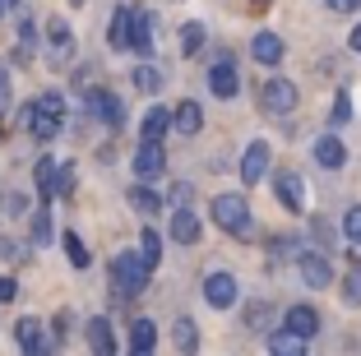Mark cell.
Listing matches in <instances>:
<instances>
[{
	"instance_id": "obj_1",
	"label": "cell",
	"mask_w": 361,
	"mask_h": 356,
	"mask_svg": "<svg viewBox=\"0 0 361 356\" xmlns=\"http://www.w3.org/2000/svg\"><path fill=\"white\" fill-rule=\"evenodd\" d=\"M61 125H65V97L61 93H42L23 111V130H28L37 144H51V139L61 135Z\"/></svg>"
},
{
	"instance_id": "obj_2",
	"label": "cell",
	"mask_w": 361,
	"mask_h": 356,
	"mask_svg": "<svg viewBox=\"0 0 361 356\" xmlns=\"http://www.w3.org/2000/svg\"><path fill=\"white\" fill-rule=\"evenodd\" d=\"M111 287H116L121 301H130V296H139L149 287V264L139 259V250H126L111 259Z\"/></svg>"
},
{
	"instance_id": "obj_3",
	"label": "cell",
	"mask_w": 361,
	"mask_h": 356,
	"mask_svg": "<svg viewBox=\"0 0 361 356\" xmlns=\"http://www.w3.org/2000/svg\"><path fill=\"white\" fill-rule=\"evenodd\" d=\"M213 222L223 231H232V236H250V204H245V195H218V200L209 204Z\"/></svg>"
},
{
	"instance_id": "obj_4",
	"label": "cell",
	"mask_w": 361,
	"mask_h": 356,
	"mask_svg": "<svg viewBox=\"0 0 361 356\" xmlns=\"http://www.w3.org/2000/svg\"><path fill=\"white\" fill-rule=\"evenodd\" d=\"M297 273H301V283L315 287V292L334 287V259H329L324 250H301V254H297Z\"/></svg>"
},
{
	"instance_id": "obj_5",
	"label": "cell",
	"mask_w": 361,
	"mask_h": 356,
	"mask_svg": "<svg viewBox=\"0 0 361 356\" xmlns=\"http://www.w3.org/2000/svg\"><path fill=\"white\" fill-rule=\"evenodd\" d=\"M259 102H264V111L287 116V111H297L301 93H297V84H292V79H269V84L259 88Z\"/></svg>"
},
{
	"instance_id": "obj_6",
	"label": "cell",
	"mask_w": 361,
	"mask_h": 356,
	"mask_svg": "<svg viewBox=\"0 0 361 356\" xmlns=\"http://www.w3.org/2000/svg\"><path fill=\"white\" fill-rule=\"evenodd\" d=\"M269 162H274V148H269V139H250L241 153V180L245 185H255V180L269 176Z\"/></svg>"
},
{
	"instance_id": "obj_7",
	"label": "cell",
	"mask_w": 361,
	"mask_h": 356,
	"mask_svg": "<svg viewBox=\"0 0 361 356\" xmlns=\"http://www.w3.org/2000/svg\"><path fill=\"white\" fill-rule=\"evenodd\" d=\"M236 296H241V287H236L232 273H209V278H204V301H209L213 310H232Z\"/></svg>"
},
{
	"instance_id": "obj_8",
	"label": "cell",
	"mask_w": 361,
	"mask_h": 356,
	"mask_svg": "<svg viewBox=\"0 0 361 356\" xmlns=\"http://www.w3.org/2000/svg\"><path fill=\"white\" fill-rule=\"evenodd\" d=\"M135 176L139 180L167 176V153H162V144H144V139H139V148H135Z\"/></svg>"
},
{
	"instance_id": "obj_9",
	"label": "cell",
	"mask_w": 361,
	"mask_h": 356,
	"mask_svg": "<svg viewBox=\"0 0 361 356\" xmlns=\"http://www.w3.org/2000/svg\"><path fill=\"white\" fill-rule=\"evenodd\" d=\"M274 190H278V200H283L287 213H306V180H301L297 171H278Z\"/></svg>"
},
{
	"instance_id": "obj_10",
	"label": "cell",
	"mask_w": 361,
	"mask_h": 356,
	"mask_svg": "<svg viewBox=\"0 0 361 356\" xmlns=\"http://www.w3.org/2000/svg\"><path fill=\"white\" fill-rule=\"evenodd\" d=\"M167 231H171V241H176V245H195L204 236V227H200V218L190 213V204H180V209L171 213V227Z\"/></svg>"
},
{
	"instance_id": "obj_11",
	"label": "cell",
	"mask_w": 361,
	"mask_h": 356,
	"mask_svg": "<svg viewBox=\"0 0 361 356\" xmlns=\"http://www.w3.org/2000/svg\"><path fill=\"white\" fill-rule=\"evenodd\" d=\"M171 130H180V139H195L204 130V111L200 102H190V97H180V106L171 111Z\"/></svg>"
},
{
	"instance_id": "obj_12",
	"label": "cell",
	"mask_w": 361,
	"mask_h": 356,
	"mask_svg": "<svg viewBox=\"0 0 361 356\" xmlns=\"http://www.w3.org/2000/svg\"><path fill=\"white\" fill-rule=\"evenodd\" d=\"M209 88H213L218 97H223V102H227V97H236V93H241V79H236V65L227 61V56H223V61H218V65L209 70Z\"/></svg>"
},
{
	"instance_id": "obj_13",
	"label": "cell",
	"mask_w": 361,
	"mask_h": 356,
	"mask_svg": "<svg viewBox=\"0 0 361 356\" xmlns=\"http://www.w3.org/2000/svg\"><path fill=\"white\" fill-rule=\"evenodd\" d=\"M130 51H139L144 61L153 56V14L135 10V23H130Z\"/></svg>"
},
{
	"instance_id": "obj_14",
	"label": "cell",
	"mask_w": 361,
	"mask_h": 356,
	"mask_svg": "<svg viewBox=\"0 0 361 356\" xmlns=\"http://www.w3.org/2000/svg\"><path fill=\"white\" fill-rule=\"evenodd\" d=\"M88 106H93V116H97V121H106L111 130L126 121V106H121L116 93H102V88H97V93H88Z\"/></svg>"
},
{
	"instance_id": "obj_15",
	"label": "cell",
	"mask_w": 361,
	"mask_h": 356,
	"mask_svg": "<svg viewBox=\"0 0 361 356\" xmlns=\"http://www.w3.org/2000/svg\"><path fill=\"white\" fill-rule=\"evenodd\" d=\"M47 42H51L56 61H75V32H70V23H65V19L47 23Z\"/></svg>"
},
{
	"instance_id": "obj_16",
	"label": "cell",
	"mask_w": 361,
	"mask_h": 356,
	"mask_svg": "<svg viewBox=\"0 0 361 356\" xmlns=\"http://www.w3.org/2000/svg\"><path fill=\"white\" fill-rule=\"evenodd\" d=\"M84 333H88V347H93L97 356H111V352H116V333H111V324H106V314L88 319V324H84Z\"/></svg>"
},
{
	"instance_id": "obj_17",
	"label": "cell",
	"mask_w": 361,
	"mask_h": 356,
	"mask_svg": "<svg viewBox=\"0 0 361 356\" xmlns=\"http://www.w3.org/2000/svg\"><path fill=\"white\" fill-rule=\"evenodd\" d=\"M14 338H19V347L23 352H47V338H42V319H32V314H23L19 324H14Z\"/></svg>"
},
{
	"instance_id": "obj_18",
	"label": "cell",
	"mask_w": 361,
	"mask_h": 356,
	"mask_svg": "<svg viewBox=\"0 0 361 356\" xmlns=\"http://www.w3.org/2000/svg\"><path fill=\"white\" fill-rule=\"evenodd\" d=\"M315 162H319V167H329V171H338L343 162H348V148H343V139H334V135L315 139Z\"/></svg>"
},
{
	"instance_id": "obj_19",
	"label": "cell",
	"mask_w": 361,
	"mask_h": 356,
	"mask_svg": "<svg viewBox=\"0 0 361 356\" xmlns=\"http://www.w3.org/2000/svg\"><path fill=\"white\" fill-rule=\"evenodd\" d=\"M287 329H297V333L310 343V338L319 333V310L315 305H292V310H287Z\"/></svg>"
},
{
	"instance_id": "obj_20",
	"label": "cell",
	"mask_w": 361,
	"mask_h": 356,
	"mask_svg": "<svg viewBox=\"0 0 361 356\" xmlns=\"http://www.w3.org/2000/svg\"><path fill=\"white\" fill-rule=\"evenodd\" d=\"M130 23H135V10L121 5V10L111 14V28H106V42L116 47V51H130Z\"/></svg>"
},
{
	"instance_id": "obj_21",
	"label": "cell",
	"mask_w": 361,
	"mask_h": 356,
	"mask_svg": "<svg viewBox=\"0 0 361 356\" xmlns=\"http://www.w3.org/2000/svg\"><path fill=\"white\" fill-rule=\"evenodd\" d=\"M167 130H171V111L149 106V111H144V130H139V135H144V144H162V139H167Z\"/></svg>"
},
{
	"instance_id": "obj_22",
	"label": "cell",
	"mask_w": 361,
	"mask_h": 356,
	"mask_svg": "<svg viewBox=\"0 0 361 356\" xmlns=\"http://www.w3.org/2000/svg\"><path fill=\"white\" fill-rule=\"evenodd\" d=\"M250 51H255V61H259V65H278L287 47H283V37H278V32H255Z\"/></svg>"
},
{
	"instance_id": "obj_23",
	"label": "cell",
	"mask_w": 361,
	"mask_h": 356,
	"mask_svg": "<svg viewBox=\"0 0 361 356\" xmlns=\"http://www.w3.org/2000/svg\"><path fill=\"white\" fill-rule=\"evenodd\" d=\"M153 347H158V329H153V319H135V324H130V352L149 356Z\"/></svg>"
},
{
	"instance_id": "obj_24",
	"label": "cell",
	"mask_w": 361,
	"mask_h": 356,
	"mask_svg": "<svg viewBox=\"0 0 361 356\" xmlns=\"http://www.w3.org/2000/svg\"><path fill=\"white\" fill-rule=\"evenodd\" d=\"M269 352H274V356H301V352H306V338H301L297 329H283V333L269 338Z\"/></svg>"
},
{
	"instance_id": "obj_25",
	"label": "cell",
	"mask_w": 361,
	"mask_h": 356,
	"mask_svg": "<svg viewBox=\"0 0 361 356\" xmlns=\"http://www.w3.org/2000/svg\"><path fill=\"white\" fill-rule=\"evenodd\" d=\"M130 209L135 213H144V218H153V213H162V200L149 190V180H139L135 190H130Z\"/></svg>"
},
{
	"instance_id": "obj_26",
	"label": "cell",
	"mask_w": 361,
	"mask_h": 356,
	"mask_svg": "<svg viewBox=\"0 0 361 356\" xmlns=\"http://www.w3.org/2000/svg\"><path fill=\"white\" fill-rule=\"evenodd\" d=\"M139 259L149 264V269L162 259V236H158L153 227H144V231H139Z\"/></svg>"
},
{
	"instance_id": "obj_27",
	"label": "cell",
	"mask_w": 361,
	"mask_h": 356,
	"mask_svg": "<svg viewBox=\"0 0 361 356\" xmlns=\"http://www.w3.org/2000/svg\"><path fill=\"white\" fill-rule=\"evenodd\" d=\"M32 180H37V190H42V204H47V200L56 195V157H42V162H37V176H32Z\"/></svg>"
},
{
	"instance_id": "obj_28",
	"label": "cell",
	"mask_w": 361,
	"mask_h": 356,
	"mask_svg": "<svg viewBox=\"0 0 361 356\" xmlns=\"http://www.w3.org/2000/svg\"><path fill=\"white\" fill-rule=\"evenodd\" d=\"M171 338H176V352H195V347H200V333H195V319H176Z\"/></svg>"
},
{
	"instance_id": "obj_29",
	"label": "cell",
	"mask_w": 361,
	"mask_h": 356,
	"mask_svg": "<svg viewBox=\"0 0 361 356\" xmlns=\"http://www.w3.org/2000/svg\"><path fill=\"white\" fill-rule=\"evenodd\" d=\"M61 245H65V254H70V264H75V269H88V264H93V259H88V250H84V241H79L75 231H65Z\"/></svg>"
},
{
	"instance_id": "obj_30",
	"label": "cell",
	"mask_w": 361,
	"mask_h": 356,
	"mask_svg": "<svg viewBox=\"0 0 361 356\" xmlns=\"http://www.w3.org/2000/svg\"><path fill=\"white\" fill-rule=\"evenodd\" d=\"M204 47V23H185L180 28V56H195Z\"/></svg>"
},
{
	"instance_id": "obj_31",
	"label": "cell",
	"mask_w": 361,
	"mask_h": 356,
	"mask_svg": "<svg viewBox=\"0 0 361 356\" xmlns=\"http://www.w3.org/2000/svg\"><path fill=\"white\" fill-rule=\"evenodd\" d=\"M135 88H139V93H158V88H162V74L153 70L149 61H144V65L135 70Z\"/></svg>"
},
{
	"instance_id": "obj_32",
	"label": "cell",
	"mask_w": 361,
	"mask_h": 356,
	"mask_svg": "<svg viewBox=\"0 0 361 356\" xmlns=\"http://www.w3.org/2000/svg\"><path fill=\"white\" fill-rule=\"evenodd\" d=\"M269 319H274V305H269V301H255L250 314H245V324H250V329H269Z\"/></svg>"
},
{
	"instance_id": "obj_33",
	"label": "cell",
	"mask_w": 361,
	"mask_h": 356,
	"mask_svg": "<svg viewBox=\"0 0 361 356\" xmlns=\"http://www.w3.org/2000/svg\"><path fill=\"white\" fill-rule=\"evenodd\" d=\"M56 195H75V167L56 162Z\"/></svg>"
},
{
	"instance_id": "obj_34",
	"label": "cell",
	"mask_w": 361,
	"mask_h": 356,
	"mask_svg": "<svg viewBox=\"0 0 361 356\" xmlns=\"http://www.w3.org/2000/svg\"><path fill=\"white\" fill-rule=\"evenodd\" d=\"M343 301H348V305H361V269L343 278Z\"/></svg>"
},
{
	"instance_id": "obj_35",
	"label": "cell",
	"mask_w": 361,
	"mask_h": 356,
	"mask_svg": "<svg viewBox=\"0 0 361 356\" xmlns=\"http://www.w3.org/2000/svg\"><path fill=\"white\" fill-rule=\"evenodd\" d=\"M51 236V222H47V204L42 209H32V241H47Z\"/></svg>"
},
{
	"instance_id": "obj_36",
	"label": "cell",
	"mask_w": 361,
	"mask_h": 356,
	"mask_svg": "<svg viewBox=\"0 0 361 356\" xmlns=\"http://www.w3.org/2000/svg\"><path fill=\"white\" fill-rule=\"evenodd\" d=\"M343 231H348V241H352V245L361 241V204H357V209H348V218H343Z\"/></svg>"
},
{
	"instance_id": "obj_37",
	"label": "cell",
	"mask_w": 361,
	"mask_h": 356,
	"mask_svg": "<svg viewBox=\"0 0 361 356\" xmlns=\"http://www.w3.org/2000/svg\"><path fill=\"white\" fill-rule=\"evenodd\" d=\"M348 121H352V97L338 93L334 97V125H348Z\"/></svg>"
},
{
	"instance_id": "obj_38",
	"label": "cell",
	"mask_w": 361,
	"mask_h": 356,
	"mask_svg": "<svg viewBox=\"0 0 361 356\" xmlns=\"http://www.w3.org/2000/svg\"><path fill=\"white\" fill-rule=\"evenodd\" d=\"M0 259H10V264H23V250L10 241V236H0Z\"/></svg>"
},
{
	"instance_id": "obj_39",
	"label": "cell",
	"mask_w": 361,
	"mask_h": 356,
	"mask_svg": "<svg viewBox=\"0 0 361 356\" xmlns=\"http://www.w3.org/2000/svg\"><path fill=\"white\" fill-rule=\"evenodd\" d=\"M190 200H195V190L185 185V180H176V185H171V204L180 209V204H190Z\"/></svg>"
},
{
	"instance_id": "obj_40",
	"label": "cell",
	"mask_w": 361,
	"mask_h": 356,
	"mask_svg": "<svg viewBox=\"0 0 361 356\" xmlns=\"http://www.w3.org/2000/svg\"><path fill=\"white\" fill-rule=\"evenodd\" d=\"M14 296H19V283L14 278H0V305H10Z\"/></svg>"
},
{
	"instance_id": "obj_41",
	"label": "cell",
	"mask_w": 361,
	"mask_h": 356,
	"mask_svg": "<svg viewBox=\"0 0 361 356\" xmlns=\"http://www.w3.org/2000/svg\"><path fill=\"white\" fill-rule=\"evenodd\" d=\"M70 329H75V314H70V310H61V314H56V338H65Z\"/></svg>"
},
{
	"instance_id": "obj_42",
	"label": "cell",
	"mask_w": 361,
	"mask_h": 356,
	"mask_svg": "<svg viewBox=\"0 0 361 356\" xmlns=\"http://www.w3.org/2000/svg\"><path fill=\"white\" fill-rule=\"evenodd\" d=\"M324 5H329L334 14H352V10H357V5H361V0H324Z\"/></svg>"
},
{
	"instance_id": "obj_43",
	"label": "cell",
	"mask_w": 361,
	"mask_h": 356,
	"mask_svg": "<svg viewBox=\"0 0 361 356\" xmlns=\"http://www.w3.org/2000/svg\"><path fill=\"white\" fill-rule=\"evenodd\" d=\"M5 106H10V74L0 70V116H5Z\"/></svg>"
},
{
	"instance_id": "obj_44",
	"label": "cell",
	"mask_w": 361,
	"mask_h": 356,
	"mask_svg": "<svg viewBox=\"0 0 361 356\" xmlns=\"http://www.w3.org/2000/svg\"><path fill=\"white\" fill-rule=\"evenodd\" d=\"M348 47H352V51H361V23H357V28H352V37H348Z\"/></svg>"
},
{
	"instance_id": "obj_45",
	"label": "cell",
	"mask_w": 361,
	"mask_h": 356,
	"mask_svg": "<svg viewBox=\"0 0 361 356\" xmlns=\"http://www.w3.org/2000/svg\"><path fill=\"white\" fill-rule=\"evenodd\" d=\"M352 264H357V269H361V241H357V250H352Z\"/></svg>"
},
{
	"instance_id": "obj_46",
	"label": "cell",
	"mask_w": 361,
	"mask_h": 356,
	"mask_svg": "<svg viewBox=\"0 0 361 356\" xmlns=\"http://www.w3.org/2000/svg\"><path fill=\"white\" fill-rule=\"evenodd\" d=\"M5 10H10V0H0V19H5Z\"/></svg>"
},
{
	"instance_id": "obj_47",
	"label": "cell",
	"mask_w": 361,
	"mask_h": 356,
	"mask_svg": "<svg viewBox=\"0 0 361 356\" xmlns=\"http://www.w3.org/2000/svg\"><path fill=\"white\" fill-rule=\"evenodd\" d=\"M250 5H269V0H250Z\"/></svg>"
}]
</instances>
